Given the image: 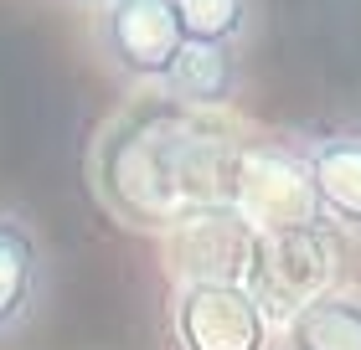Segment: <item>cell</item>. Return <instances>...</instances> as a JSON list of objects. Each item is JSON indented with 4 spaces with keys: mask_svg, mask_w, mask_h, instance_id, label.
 <instances>
[{
    "mask_svg": "<svg viewBox=\"0 0 361 350\" xmlns=\"http://www.w3.org/2000/svg\"><path fill=\"white\" fill-rule=\"evenodd\" d=\"M238 149L222 113L186 108L160 88L114 119L98 139V191L135 227H180L212 206H233Z\"/></svg>",
    "mask_w": 361,
    "mask_h": 350,
    "instance_id": "obj_1",
    "label": "cell"
},
{
    "mask_svg": "<svg viewBox=\"0 0 361 350\" xmlns=\"http://www.w3.org/2000/svg\"><path fill=\"white\" fill-rule=\"evenodd\" d=\"M233 206L258 237H305V232L336 227L315 196L305 144H284V139H253L238 149Z\"/></svg>",
    "mask_w": 361,
    "mask_h": 350,
    "instance_id": "obj_2",
    "label": "cell"
},
{
    "mask_svg": "<svg viewBox=\"0 0 361 350\" xmlns=\"http://www.w3.org/2000/svg\"><path fill=\"white\" fill-rule=\"evenodd\" d=\"M274 320L253 299L248 283L191 278L171 299V340L176 350H269Z\"/></svg>",
    "mask_w": 361,
    "mask_h": 350,
    "instance_id": "obj_3",
    "label": "cell"
},
{
    "mask_svg": "<svg viewBox=\"0 0 361 350\" xmlns=\"http://www.w3.org/2000/svg\"><path fill=\"white\" fill-rule=\"evenodd\" d=\"M98 52L119 77L135 82H160L176 68V57L186 52V31L176 21L171 0H109L98 6Z\"/></svg>",
    "mask_w": 361,
    "mask_h": 350,
    "instance_id": "obj_4",
    "label": "cell"
},
{
    "mask_svg": "<svg viewBox=\"0 0 361 350\" xmlns=\"http://www.w3.org/2000/svg\"><path fill=\"white\" fill-rule=\"evenodd\" d=\"M47 299V247L26 216L0 211V340L21 335Z\"/></svg>",
    "mask_w": 361,
    "mask_h": 350,
    "instance_id": "obj_5",
    "label": "cell"
},
{
    "mask_svg": "<svg viewBox=\"0 0 361 350\" xmlns=\"http://www.w3.org/2000/svg\"><path fill=\"white\" fill-rule=\"evenodd\" d=\"M305 165L325 216L346 232H361V124H336L305 139Z\"/></svg>",
    "mask_w": 361,
    "mask_h": 350,
    "instance_id": "obj_6",
    "label": "cell"
},
{
    "mask_svg": "<svg viewBox=\"0 0 361 350\" xmlns=\"http://www.w3.org/2000/svg\"><path fill=\"white\" fill-rule=\"evenodd\" d=\"M243 46H212V42H186L166 77V93L186 108L202 113H227L243 98Z\"/></svg>",
    "mask_w": 361,
    "mask_h": 350,
    "instance_id": "obj_7",
    "label": "cell"
},
{
    "mask_svg": "<svg viewBox=\"0 0 361 350\" xmlns=\"http://www.w3.org/2000/svg\"><path fill=\"white\" fill-rule=\"evenodd\" d=\"M284 350H361V299L320 294L284 325Z\"/></svg>",
    "mask_w": 361,
    "mask_h": 350,
    "instance_id": "obj_8",
    "label": "cell"
},
{
    "mask_svg": "<svg viewBox=\"0 0 361 350\" xmlns=\"http://www.w3.org/2000/svg\"><path fill=\"white\" fill-rule=\"evenodd\" d=\"M186 42H212V46H243L253 31L258 0H171Z\"/></svg>",
    "mask_w": 361,
    "mask_h": 350,
    "instance_id": "obj_9",
    "label": "cell"
},
{
    "mask_svg": "<svg viewBox=\"0 0 361 350\" xmlns=\"http://www.w3.org/2000/svg\"><path fill=\"white\" fill-rule=\"evenodd\" d=\"M83 6H109V0H83Z\"/></svg>",
    "mask_w": 361,
    "mask_h": 350,
    "instance_id": "obj_10",
    "label": "cell"
}]
</instances>
